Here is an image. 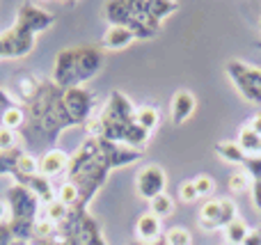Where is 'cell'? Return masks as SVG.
I'll return each instance as SVG.
<instances>
[{"label":"cell","mask_w":261,"mask_h":245,"mask_svg":"<svg viewBox=\"0 0 261 245\" xmlns=\"http://www.w3.org/2000/svg\"><path fill=\"white\" fill-rule=\"evenodd\" d=\"M23 110H25V124L21 128V145L28 154L37 158L55 149L60 135L67 128H78L69 115L64 90H60L50 78L41 83V90L30 103L23 105Z\"/></svg>","instance_id":"obj_1"},{"label":"cell","mask_w":261,"mask_h":245,"mask_svg":"<svg viewBox=\"0 0 261 245\" xmlns=\"http://www.w3.org/2000/svg\"><path fill=\"white\" fill-rule=\"evenodd\" d=\"M87 138H103V140L126 145L142 151L151 140V133L144 131L135 122V105L124 92L113 90L106 101L103 110L85 124Z\"/></svg>","instance_id":"obj_2"},{"label":"cell","mask_w":261,"mask_h":245,"mask_svg":"<svg viewBox=\"0 0 261 245\" xmlns=\"http://www.w3.org/2000/svg\"><path fill=\"white\" fill-rule=\"evenodd\" d=\"M110 172H113V165H110L99 138H85L76 147V151L69 154L67 181H71L81 193L78 209H87L92 204V200L106 186Z\"/></svg>","instance_id":"obj_3"},{"label":"cell","mask_w":261,"mask_h":245,"mask_svg":"<svg viewBox=\"0 0 261 245\" xmlns=\"http://www.w3.org/2000/svg\"><path fill=\"white\" fill-rule=\"evenodd\" d=\"M55 23V14L41 9L35 3H21L12 28L0 32V62L21 60L32 53L37 35L46 32Z\"/></svg>","instance_id":"obj_4"},{"label":"cell","mask_w":261,"mask_h":245,"mask_svg":"<svg viewBox=\"0 0 261 245\" xmlns=\"http://www.w3.org/2000/svg\"><path fill=\"white\" fill-rule=\"evenodd\" d=\"M103 64H106V55H103V48H99V46H71V48H62L55 55L50 80L60 90L85 87L87 80L99 76Z\"/></svg>","instance_id":"obj_5"},{"label":"cell","mask_w":261,"mask_h":245,"mask_svg":"<svg viewBox=\"0 0 261 245\" xmlns=\"http://www.w3.org/2000/svg\"><path fill=\"white\" fill-rule=\"evenodd\" d=\"M147 7V0H110L103 5V18L108 25H124L135 32L138 41H149L158 37L161 23L151 18Z\"/></svg>","instance_id":"obj_6"},{"label":"cell","mask_w":261,"mask_h":245,"mask_svg":"<svg viewBox=\"0 0 261 245\" xmlns=\"http://www.w3.org/2000/svg\"><path fill=\"white\" fill-rule=\"evenodd\" d=\"M7 223L14 234V241L30 243L32 234H35L37 218L41 213V200L21 183H12L7 188Z\"/></svg>","instance_id":"obj_7"},{"label":"cell","mask_w":261,"mask_h":245,"mask_svg":"<svg viewBox=\"0 0 261 245\" xmlns=\"http://www.w3.org/2000/svg\"><path fill=\"white\" fill-rule=\"evenodd\" d=\"M225 76L236 87L243 101L252 105H261V67L248 64L243 60H227Z\"/></svg>","instance_id":"obj_8"},{"label":"cell","mask_w":261,"mask_h":245,"mask_svg":"<svg viewBox=\"0 0 261 245\" xmlns=\"http://www.w3.org/2000/svg\"><path fill=\"white\" fill-rule=\"evenodd\" d=\"M239 218V206L231 197H208L197 211V225L204 232L225 229Z\"/></svg>","instance_id":"obj_9"},{"label":"cell","mask_w":261,"mask_h":245,"mask_svg":"<svg viewBox=\"0 0 261 245\" xmlns=\"http://www.w3.org/2000/svg\"><path fill=\"white\" fill-rule=\"evenodd\" d=\"M167 188V174L158 163H147L135 174V193L140 200L151 202L153 197L163 195Z\"/></svg>","instance_id":"obj_10"},{"label":"cell","mask_w":261,"mask_h":245,"mask_svg":"<svg viewBox=\"0 0 261 245\" xmlns=\"http://www.w3.org/2000/svg\"><path fill=\"white\" fill-rule=\"evenodd\" d=\"M197 110V96L190 90H176L170 99V117L174 126H184Z\"/></svg>","instance_id":"obj_11"},{"label":"cell","mask_w":261,"mask_h":245,"mask_svg":"<svg viewBox=\"0 0 261 245\" xmlns=\"http://www.w3.org/2000/svg\"><path fill=\"white\" fill-rule=\"evenodd\" d=\"M133 234H135V241L142 243V245H153L158 241H163V225H161V218H156L153 213H142L138 220H135V227H133Z\"/></svg>","instance_id":"obj_12"},{"label":"cell","mask_w":261,"mask_h":245,"mask_svg":"<svg viewBox=\"0 0 261 245\" xmlns=\"http://www.w3.org/2000/svg\"><path fill=\"white\" fill-rule=\"evenodd\" d=\"M133 41H138L133 30H128V28H124V25H108L103 37H101V48L103 50H124V48H128Z\"/></svg>","instance_id":"obj_13"},{"label":"cell","mask_w":261,"mask_h":245,"mask_svg":"<svg viewBox=\"0 0 261 245\" xmlns=\"http://www.w3.org/2000/svg\"><path fill=\"white\" fill-rule=\"evenodd\" d=\"M69 168V154L62 149H50L46 151L44 156H39V174H44L46 179H53V177H60L64 174Z\"/></svg>","instance_id":"obj_14"},{"label":"cell","mask_w":261,"mask_h":245,"mask_svg":"<svg viewBox=\"0 0 261 245\" xmlns=\"http://www.w3.org/2000/svg\"><path fill=\"white\" fill-rule=\"evenodd\" d=\"M41 78L35 76V73L30 71H23L16 76V80H14V99L21 101V105L30 103L32 99L37 96V92L41 90Z\"/></svg>","instance_id":"obj_15"},{"label":"cell","mask_w":261,"mask_h":245,"mask_svg":"<svg viewBox=\"0 0 261 245\" xmlns=\"http://www.w3.org/2000/svg\"><path fill=\"white\" fill-rule=\"evenodd\" d=\"M216 154L220 156L225 163L239 165V168L243 165V160L248 158V154L241 149V145L236 140H220V142H216Z\"/></svg>","instance_id":"obj_16"},{"label":"cell","mask_w":261,"mask_h":245,"mask_svg":"<svg viewBox=\"0 0 261 245\" xmlns=\"http://www.w3.org/2000/svg\"><path fill=\"white\" fill-rule=\"evenodd\" d=\"M135 122H138V126H142L144 131L153 133V128L161 126V113H158L156 105H135Z\"/></svg>","instance_id":"obj_17"},{"label":"cell","mask_w":261,"mask_h":245,"mask_svg":"<svg viewBox=\"0 0 261 245\" xmlns=\"http://www.w3.org/2000/svg\"><path fill=\"white\" fill-rule=\"evenodd\" d=\"M241 145V149L245 151V154L250 156H261V135L259 133H254L252 128L248 126V124H243L239 131V140H236Z\"/></svg>","instance_id":"obj_18"},{"label":"cell","mask_w":261,"mask_h":245,"mask_svg":"<svg viewBox=\"0 0 261 245\" xmlns=\"http://www.w3.org/2000/svg\"><path fill=\"white\" fill-rule=\"evenodd\" d=\"M147 9H149V14H151L153 21L163 25L165 18H170L172 14H176L179 3H174V0H147Z\"/></svg>","instance_id":"obj_19"},{"label":"cell","mask_w":261,"mask_h":245,"mask_svg":"<svg viewBox=\"0 0 261 245\" xmlns=\"http://www.w3.org/2000/svg\"><path fill=\"white\" fill-rule=\"evenodd\" d=\"M174 200H172L167 193H163V195H158V197H153L151 202H149V213H153L156 218H170L172 213H174Z\"/></svg>","instance_id":"obj_20"},{"label":"cell","mask_w":261,"mask_h":245,"mask_svg":"<svg viewBox=\"0 0 261 245\" xmlns=\"http://www.w3.org/2000/svg\"><path fill=\"white\" fill-rule=\"evenodd\" d=\"M222 232H225V241L229 245H243L245 236H248V232H250V227L245 225V220L236 218L234 223H229Z\"/></svg>","instance_id":"obj_21"},{"label":"cell","mask_w":261,"mask_h":245,"mask_svg":"<svg viewBox=\"0 0 261 245\" xmlns=\"http://www.w3.org/2000/svg\"><path fill=\"white\" fill-rule=\"evenodd\" d=\"M227 188H229L231 193H236V195H241V193H248L250 188H252V181H250L248 172L239 168L227 177Z\"/></svg>","instance_id":"obj_22"},{"label":"cell","mask_w":261,"mask_h":245,"mask_svg":"<svg viewBox=\"0 0 261 245\" xmlns=\"http://www.w3.org/2000/svg\"><path fill=\"white\" fill-rule=\"evenodd\" d=\"M165 245H193V234L186 227H170L163 234Z\"/></svg>","instance_id":"obj_23"},{"label":"cell","mask_w":261,"mask_h":245,"mask_svg":"<svg viewBox=\"0 0 261 245\" xmlns=\"http://www.w3.org/2000/svg\"><path fill=\"white\" fill-rule=\"evenodd\" d=\"M41 215L44 218H48L50 223L58 227L60 223H64V218L69 215V209L62 204V202H58V200H53L50 204H46V209H41Z\"/></svg>","instance_id":"obj_24"},{"label":"cell","mask_w":261,"mask_h":245,"mask_svg":"<svg viewBox=\"0 0 261 245\" xmlns=\"http://www.w3.org/2000/svg\"><path fill=\"white\" fill-rule=\"evenodd\" d=\"M21 154H23V147L14 151H0V177H12L14 165H16Z\"/></svg>","instance_id":"obj_25"},{"label":"cell","mask_w":261,"mask_h":245,"mask_svg":"<svg viewBox=\"0 0 261 245\" xmlns=\"http://www.w3.org/2000/svg\"><path fill=\"white\" fill-rule=\"evenodd\" d=\"M21 133L9 131V128H0V151H14L21 149Z\"/></svg>","instance_id":"obj_26"},{"label":"cell","mask_w":261,"mask_h":245,"mask_svg":"<svg viewBox=\"0 0 261 245\" xmlns=\"http://www.w3.org/2000/svg\"><path fill=\"white\" fill-rule=\"evenodd\" d=\"M30 245H78L76 241H73L71 236H67V234H62L60 229H55L50 236L46 238H32Z\"/></svg>","instance_id":"obj_27"},{"label":"cell","mask_w":261,"mask_h":245,"mask_svg":"<svg viewBox=\"0 0 261 245\" xmlns=\"http://www.w3.org/2000/svg\"><path fill=\"white\" fill-rule=\"evenodd\" d=\"M193 183H195V188H197V195L206 197V200L213 195V190H216V181H213L208 174H197V177L193 179Z\"/></svg>","instance_id":"obj_28"},{"label":"cell","mask_w":261,"mask_h":245,"mask_svg":"<svg viewBox=\"0 0 261 245\" xmlns=\"http://www.w3.org/2000/svg\"><path fill=\"white\" fill-rule=\"evenodd\" d=\"M179 200L184 202V204H193V202H197V200H199L197 188H195L193 179H186V181L179 186Z\"/></svg>","instance_id":"obj_29"},{"label":"cell","mask_w":261,"mask_h":245,"mask_svg":"<svg viewBox=\"0 0 261 245\" xmlns=\"http://www.w3.org/2000/svg\"><path fill=\"white\" fill-rule=\"evenodd\" d=\"M14 234L9 229V223H0V245H12Z\"/></svg>","instance_id":"obj_30"},{"label":"cell","mask_w":261,"mask_h":245,"mask_svg":"<svg viewBox=\"0 0 261 245\" xmlns=\"http://www.w3.org/2000/svg\"><path fill=\"white\" fill-rule=\"evenodd\" d=\"M243 245H261V225H257L254 229H250Z\"/></svg>","instance_id":"obj_31"},{"label":"cell","mask_w":261,"mask_h":245,"mask_svg":"<svg viewBox=\"0 0 261 245\" xmlns=\"http://www.w3.org/2000/svg\"><path fill=\"white\" fill-rule=\"evenodd\" d=\"M16 101H14V94L12 92H7L5 87H0V105H14Z\"/></svg>","instance_id":"obj_32"},{"label":"cell","mask_w":261,"mask_h":245,"mask_svg":"<svg viewBox=\"0 0 261 245\" xmlns=\"http://www.w3.org/2000/svg\"><path fill=\"white\" fill-rule=\"evenodd\" d=\"M245 124H248V126L252 128L254 133H259V135H261V113L252 115V117H250V122H245Z\"/></svg>","instance_id":"obj_33"},{"label":"cell","mask_w":261,"mask_h":245,"mask_svg":"<svg viewBox=\"0 0 261 245\" xmlns=\"http://www.w3.org/2000/svg\"><path fill=\"white\" fill-rule=\"evenodd\" d=\"M7 215H9L7 204H5V202H0V223H7Z\"/></svg>","instance_id":"obj_34"},{"label":"cell","mask_w":261,"mask_h":245,"mask_svg":"<svg viewBox=\"0 0 261 245\" xmlns=\"http://www.w3.org/2000/svg\"><path fill=\"white\" fill-rule=\"evenodd\" d=\"M7 108H9V105H0V128H3V124H5V115H7Z\"/></svg>","instance_id":"obj_35"},{"label":"cell","mask_w":261,"mask_h":245,"mask_svg":"<svg viewBox=\"0 0 261 245\" xmlns=\"http://www.w3.org/2000/svg\"><path fill=\"white\" fill-rule=\"evenodd\" d=\"M12 245H30V243H25V241H12Z\"/></svg>","instance_id":"obj_36"},{"label":"cell","mask_w":261,"mask_h":245,"mask_svg":"<svg viewBox=\"0 0 261 245\" xmlns=\"http://www.w3.org/2000/svg\"><path fill=\"white\" fill-rule=\"evenodd\" d=\"M153 245H165V241H158V243H153Z\"/></svg>","instance_id":"obj_37"},{"label":"cell","mask_w":261,"mask_h":245,"mask_svg":"<svg viewBox=\"0 0 261 245\" xmlns=\"http://www.w3.org/2000/svg\"><path fill=\"white\" fill-rule=\"evenodd\" d=\"M254 46H257V48H259V50H261V41H257V44H254Z\"/></svg>","instance_id":"obj_38"},{"label":"cell","mask_w":261,"mask_h":245,"mask_svg":"<svg viewBox=\"0 0 261 245\" xmlns=\"http://www.w3.org/2000/svg\"><path fill=\"white\" fill-rule=\"evenodd\" d=\"M130 245H142V243H138V241H133V243H130Z\"/></svg>","instance_id":"obj_39"},{"label":"cell","mask_w":261,"mask_h":245,"mask_svg":"<svg viewBox=\"0 0 261 245\" xmlns=\"http://www.w3.org/2000/svg\"><path fill=\"white\" fill-rule=\"evenodd\" d=\"M259 28H261V21H259Z\"/></svg>","instance_id":"obj_40"}]
</instances>
